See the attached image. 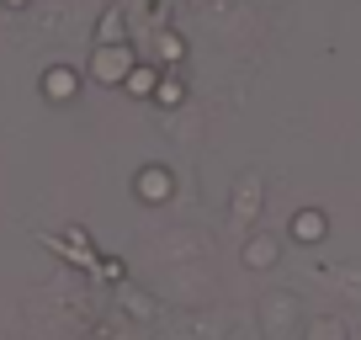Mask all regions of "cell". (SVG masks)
<instances>
[{
  "instance_id": "cell-1",
  "label": "cell",
  "mask_w": 361,
  "mask_h": 340,
  "mask_svg": "<svg viewBox=\"0 0 361 340\" xmlns=\"http://www.w3.org/2000/svg\"><path fill=\"white\" fill-rule=\"evenodd\" d=\"M133 192L144 197V202H165V197L176 192V181H170L165 165H144V170H138V181H133Z\"/></svg>"
},
{
  "instance_id": "cell-2",
  "label": "cell",
  "mask_w": 361,
  "mask_h": 340,
  "mask_svg": "<svg viewBox=\"0 0 361 340\" xmlns=\"http://www.w3.org/2000/svg\"><path fill=\"white\" fill-rule=\"evenodd\" d=\"M43 96H48L54 107L75 102V96H80V75H75V69H64V64H59V69H48V75H43Z\"/></svg>"
},
{
  "instance_id": "cell-3",
  "label": "cell",
  "mask_w": 361,
  "mask_h": 340,
  "mask_svg": "<svg viewBox=\"0 0 361 340\" xmlns=\"http://www.w3.org/2000/svg\"><path fill=\"white\" fill-rule=\"evenodd\" d=\"M287 229H293L298 245H319V239L329 234V218L319 213V207H303V213H293V224H287Z\"/></svg>"
},
{
  "instance_id": "cell-4",
  "label": "cell",
  "mask_w": 361,
  "mask_h": 340,
  "mask_svg": "<svg viewBox=\"0 0 361 340\" xmlns=\"http://www.w3.org/2000/svg\"><path fill=\"white\" fill-rule=\"evenodd\" d=\"M123 91H128V96H138V102H144V96H154V69H149V64L128 69V75H123Z\"/></svg>"
},
{
  "instance_id": "cell-5",
  "label": "cell",
  "mask_w": 361,
  "mask_h": 340,
  "mask_svg": "<svg viewBox=\"0 0 361 340\" xmlns=\"http://www.w3.org/2000/svg\"><path fill=\"white\" fill-rule=\"evenodd\" d=\"M96 75H102V80H123L128 75V59L117 54V48H96Z\"/></svg>"
},
{
  "instance_id": "cell-6",
  "label": "cell",
  "mask_w": 361,
  "mask_h": 340,
  "mask_svg": "<svg viewBox=\"0 0 361 340\" xmlns=\"http://www.w3.org/2000/svg\"><path fill=\"white\" fill-rule=\"evenodd\" d=\"M154 102H159V107H180V102H186V85H180L176 75L154 80Z\"/></svg>"
},
{
  "instance_id": "cell-7",
  "label": "cell",
  "mask_w": 361,
  "mask_h": 340,
  "mask_svg": "<svg viewBox=\"0 0 361 340\" xmlns=\"http://www.w3.org/2000/svg\"><path fill=\"white\" fill-rule=\"evenodd\" d=\"M180 54H186V48H180V37H176V32L159 37V59H165V64H180Z\"/></svg>"
},
{
  "instance_id": "cell-8",
  "label": "cell",
  "mask_w": 361,
  "mask_h": 340,
  "mask_svg": "<svg viewBox=\"0 0 361 340\" xmlns=\"http://www.w3.org/2000/svg\"><path fill=\"white\" fill-rule=\"evenodd\" d=\"M271 255H276L271 239H255V245H250V266H271Z\"/></svg>"
},
{
  "instance_id": "cell-9",
  "label": "cell",
  "mask_w": 361,
  "mask_h": 340,
  "mask_svg": "<svg viewBox=\"0 0 361 340\" xmlns=\"http://www.w3.org/2000/svg\"><path fill=\"white\" fill-rule=\"evenodd\" d=\"M6 6H22V0H6Z\"/></svg>"
}]
</instances>
